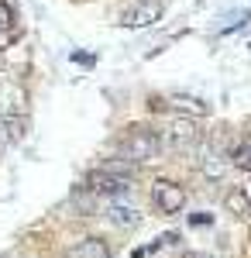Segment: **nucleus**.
<instances>
[{
  "label": "nucleus",
  "instance_id": "obj_11",
  "mask_svg": "<svg viewBox=\"0 0 251 258\" xmlns=\"http://www.w3.org/2000/svg\"><path fill=\"white\" fill-rule=\"evenodd\" d=\"M28 135V117H0V148L18 145Z\"/></svg>",
  "mask_w": 251,
  "mask_h": 258
},
{
  "label": "nucleus",
  "instance_id": "obj_10",
  "mask_svg": "<svg viewBox=\"0 0 251 258\" xmlns=\"http://www.w3.org/2000/svg\"><path fill=\"white\" fill-rule=\"evenodd\" d=\"M224 207L231 210L234 217L251 220V193L244 189V186H231V189H227V197H224Z\"/></svg>",
  "mask_w": 251,
  "mask_h": 258
},
{
  "label": "nucleus",
  "instance_id": "obj_7",
  "mask_svg": "<svg viewBox=\"0 0 251 258\" xmlns=\"http://www.w3.org/2000/svg\"><path fill=\"white\" fill-rule=\"evenodd\" d=\"M158 103H169V110H179L182 117H207L210 114V103L203 97H193V93H165Z\"/></svg>",
  "mask_w": 251,
  "mask_h": 258
},
{
  "label": "nucleus",
  "instance_id": "obj_6",
  "mask_svg": "<svg viewBox=\"0 0 251 258\" xmlns=\"http://www.w3.org/2000/svg\"><path fill=\"white\" fill-rule=\"evenodd\" d=\"M158 21H162V0H138L131 11H124L120 24L131 28V31H138V28H152Z\"/></svg>",
  "mask_w": 251,
  "mask_h": 258
},
{
  "label": "nucleus",
  "instance_id": "obj_15",
  "mask_svg": "<svg viewBox=\"0 0 251 258\" xmlns=\"http://www.w3.org/2000/svg\"><path fill=\"white\" fill-rule=\"evenodd\" d=\"M210 214H193V217H190V224H210Z\"/></svg>",
  "mask_w": 251,
  "mask_h": 258
},
{
  "label": "nucleus",
  "instance_id": "obj_1",
  "mask_svg": "<svg viewBox=\"0 0 251 258\" xmlns=\"http://www.w3.org/2000/svg\"><path fill=\"white\" fill-rule=\"evenodd\" d=\"M117 155L128 165H145V162H155L162 155V141L152 127H141V124H131L124 131V138L117 141Z\"/></svg>",
  "mask_w": 251,
  "mask_h": 258
},
{
  "label": "nucleus",
  "instance_id": "obj_9",
  "mask_svg": "<svg viewBox=\"0 0 251 258\" xmlns=\"http://www.w3.org/2000/svg\"><path fill=\"white\" fill-rule=\"evenodd\" d=\"M107 220H110L114 227H124V231H131V227H138V224H141V214H138L135 207H128V203L114 200V203L107 207Z\"/></svg>",
  "mask_w": 251,
  "mask_h": 258
},
{
  "label": "nucleus",
  "instance_id": "obj_16",
  "mask_svg": "<svg viewBox=\"0 0 251 258\" xmlns=\"http://www.w3.org/2000/svg\"><path fill=\"white\" fill-rule=\"evenodd\" d=\"M182 258H213V255H203V251H186Z\"/></svg>",
  "mask_w": 251,
  "mask_h": 258
},
{
  "label": "nucleus",
  "instance_id": "obj_2",
  "mask_svg": "<svg viewBox=\"0 0 251 258\" xmlns=\"http://www.w3.org/2000/svg\"><path fill=\"white\" fill-rule=\"evenodd\" d=\"M83 189H90L93 197H107L114 203V200H124L131 193V176H117V172H107V169H93V172H86Z\"/></svg>",
  "mask_w": 251,
  "mask_h": 258
},
{
  "label": "nucleus",
  "instance_id": "obj_5",
  "mask_svg": "<svg viewBox=\"0 0 251 258\" xmlns=\"http://www.w3.org/2000/svg\"><path fill=\"white\" fill-rule=\"evenodd\" d=\"M152 203L158 214H179L186 207V189L172 179H158L152 186Z\"/></svg>",
  "mask_w": 251,
  "mask_h": 258
},
{
  "label": "nucleus",
  "instance_id": "obj_3",
  "mask_svg": "<svg viewBox=\"0 0 251 258\" xmlns=\"http://www.w3.org/2000/svg\"><path fill=\"white\" fill-rule=\"evenodd\" d=\"M158 141H162V148L186 152V148L200 145V127H196V120H190V117H172V120H165Z\"/></svg>",
  "mask_w": 251,
  "mask_h": 258
},
{
  "label": "nucleus",
  "instance_id": "obj_4",
  "mask_svg": "<svg viewBox=\"0 0 251 258\" xmlns=\"http://www.w3.org/2000/svg\"><path fill=\"white\" fill-rule=\"evenodd\" d=\"M0 117H28V93L7 73H0Z\"/></svg>",
  "mask_w": 251,
  "mask_h": 258
},
{
  "label": "nucleus",
  "instance_id": "obj_13",
  "mask_svg": "<svg viewBox=\"0 0 251 258\" xmlns=\"http://www.w3.org/2000/svg\"><path fill=\"white\" fill-rule=\"evenodd\" d=\"M248 21H251V11H234V14H227V18H220L217 35H231V31H237V28H244Z\"/></svg>",
  "mask_w": 251,
  "mask_h": 258
},
{
  "label": "nucleus",
  "instance_id": "obj_12",
  "mask_svg": "<svg viewBox=\"0 0 251 258\" xmlns=\"http://www.w3.org/2000/svg\"><path fill=\"white\" fill-rule=\"evenodd\" d=\"M11 38H14V11L0 0V52L11 45Z\"/></svg>",
  "mask_w": 251,
  "mask_h": 258
},
{
  "label": "nucleus",
  "instance_id": "obj_17",
  "mask_svg": "<svg viewBox=\"0 0 251 258\" xmlns=\"http://www.w3.org/2000/svg\"><path fill=\"white\" fill-rule=\"evenodd\" d=\"M7 258H18V255H7Z\"/></svg>",
  "mask_w": 251,
  "mask_h": 258
},
{
  "label": "nucleus",
  "instance_id": "obj_8",
  "mask_svg": "<svg viewBox=\"0 0 251 258\" xmlns=\"http://www.w3.org/2000/svg\"><path fill=\"white\" fill-rule=\"evenodd\" d=\"M66 258H114V255H110L107 241H100V238H79V241H73V244L66 248Z\"/></svg>",
  "mask_w": 251,
  "mask_h": 258
},
{
  "label": "nucleus",
  "instance_id": "obj_14",
  "mask_svg": "<svg viewBox=\"0 0 251 258\" xmlns=\"http://www.w3.org/2000/svg\"><path fill=\"white\" fill-rule=\"evenodd\" d=\"M231 159H234V165H237L241 172H251V141L237 145V148L231 152Z\"/></svg>",
  "mask_w": 251,
  "mask_h": 258
}]
</instances>
